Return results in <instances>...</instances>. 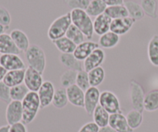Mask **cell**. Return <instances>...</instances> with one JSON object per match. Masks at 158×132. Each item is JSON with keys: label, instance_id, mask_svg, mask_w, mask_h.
Here are the masks:
<instances>
[{"label": "cell", "instance_id": "obj_1", "mask_svg": "<svg viewBox=\"0 0 158 132\" xmlns=\"http://www.w3.org/2000/svg\"><path fill=\"white\" fill-rule=\"evenodd\" d=\"M23 104V122L27 125L32 123L36 117L40 108V100L37 92L29 91L22 101Z\"/></svg>", "mask_w": 158, "mask_h": 132}, {"label": "cell", "instance_id": "obj_2", "mask_svg": "<svg viewBox=\"0 0 158 132\" xmlns=\"http://www.w3.org/2000/svg\"><path fill=\"white\" fill-rule=\"evenodd\" d=\"M72 23L77 26L86 36L87 40L92 39L94 36V21L86 10L73 9L70 12Z\"/></svg>", "mask_w": 158, "mask_h": 132}, {"label": "cell", "instance_id": "obj_3", "mask_svg": "<svg viewBox=\"0 0 158 132\" xmlns=\"http://www.w3.org/2000/svg\"><path fill=\"white\" fill-rule=\"evenodd\" d=\"M72 24L70 12L60 15L49 26L47 32L48 37L52 42L65 36L69 26Z\"/></svg>", "mask_w": 158, "mask_h": 132}, {"label": "cell", "instance_id": "obj_4", "mask_svg": "<svg viewBox=\"0 0 158 132\" xmlns=\"http://www.w3.org/2000/svg\"><path fill=\"white\" fill-rule=\"evenodd\" d=\"M25 54L29 66L43 74L46 66V57L44 50L38 45L32 44Z\"/></svg>", "mask_w": 158, "mask_h": 132}, {"label": "cell", "instance_id": "obj_5", "mask_svg": "<svg viewBox=\"0 0 158 132\" xmlns=\"http://www.w3.org/2000/svg\"><path fill=\"white\" fill-rule=\"evenodd\" d=\"M99 104L104 108L110 114L122 113L118 97L112 91H104L101 92Z\"/></svg>", "mask_w": 158, "mask_h": 132}, {"label": "cell", "instance_id": "obj_6", "mask_svg": "<svg viewBox=\"0 0 158 132\" xmlns=\"http://www.w3.org/2000/svg\"><path fill=\"white\" fill-rule=\"evenodd\" d=\"M130 95H131V104L133 109L137 110L143 113L144 111V97L145 93L141 85L135 80H132L130 82Z\"/></svg>", "mask_w": 158, "mask_h": 132}, {"label": "cell", "instance_id": "obj_7", "mask_svg": "<svg viewBox=\"0 0 158 132\" xmlns=\"http://www.w3.org/2000/svg\"><path fill=\"white\" fill-rule=\"evenodd\" d=\"M43 74L33 68L28 66L26 69L24 78V84L27 87L29 91L38 92L43 83Z\"/></svg>", "mask_w": 158, "mask_h": 132}, {"label": "cell", "instance_id": "obj_8", "mask_svg": "<svg viewBox=\"0 0 158 132\" xmlns=\"http://www.w3.org/2000/svg\"><path fill=\"white\" fill-rule=\"evenodd\" d=\"M23 104L22 101L11 100L6 110V119L9 125L22 122L23 120Z\"/></svg>", "mask_w": 158, "mask_h": 132}, {"label": "cell", "instance_id": "obj_9", "mask_svg": "<svg viewBox=\"0 0 158 132\" xmlns=\"http://www.w3.org/2000/svg\"><path fill=\"white\" fill-rule=\"evenodd\" d=\"M101 92L96 87H90L85 91L84 110L88 115H93L94 110L100 103V97Z\"/></svg>", "mask_w": 158, "mask_h": 132}, {"label": "cell", "instance_id": "obj_10", "mask_svg": "<svg viewBox=\"0 0 158 132\" xmlns=\"http://www.w3.org/2000/svg\"><path fill=\"white\" fill-rule=\"evenodd\" d=\"M55 91V87L52 82L49 81V80H46V81L43 82L41 87L37 92L40 100L41 109L47 108L52 104Z\"/></svg>", "mask_w": 158, "mask_h": 132}, {"label": "cell", "instance_id": "obj_11", "mask_svg": "<svg viewBox=\"0 0 158 132\" xmlns=\"http://www.w3.org/2000/svg\"><path fill=\"white\" fill-rule=\"evenodd\" d=\"M0 65L7 71L25 70L26 64L18 54H2L0 56Z\"/></svg>", "mask_w": 158, "mask_h": 132}, {"label": "cell", "instance_id": "obj_12", "mask_svg": "<svg viewBox=\"0 0 158 132\" xmlns=\"http://www.w3.org/2000/svg\"><path fill=\"white\" fill-rule=\"evenodd\" d=\"M106 58V53L101 47L94 49L92 53L83 61L84 70L89 72L91 70L101 66Z\"/></svg>", "mask_w": 158, "mask_h": 132}, {"label": "cell", "instance_id": "obj_13", "mask_svg": "<svg viewBox=\"0 0 158 132\" xmlns=\"http://www.w3.org/2000/svg\"><path fill=\"white\" fill-rule=\"evenodd\" d=\"M135 23V20L130 16L113 19L110 25V31L119 36L125 35L131 30Z\"/></svg>", "mask_w": 158, "mask_h": 132}, {"label": "cell", "instance_id": "obj_14", "mask_svg": "<svg viewBox=\"0 0 158 132\" xmlns=\"http://www.w3.org/2000/svg\"><path fill=\"white\" fill-rule=\"evenodd\" d=\"M66 93L69 103L77 108H84L85 91L80 87L77 84L72 85L66 88Z\"/></svg>", "mask_w": 158, "mask_h": 132}, {"label": "cell", "instance_id": "obj_15", "mask_svg": "<svg viewBox=\"0 0 158 132\" xmlns=\"http://www.w3.org/2000/svg\"><path fill=\"white\" fill-rule=\"evenodd\" d=\"M98 47H100L98 43L90 41V40L84 41L80 44L77 45L75 51L73 52V55L79 60L83 62L92 53L94 49Z\"/></svg>", "mask_w": 158, "mask_h": 132}, {"label": "cell", "instance_id": "obj_16", "mask_svg": "<svg viewBox=\"0 0 158 132\" xmlns=\"http://www.w3.org/2000/svg\"><path fill=\"white\" fill-rule=\"evenodd\" d=\"M109 125L117 132H133L134 130L129 126L126 116L123 113L110 114Z\"/></svg>", "mask_w": 158, "mask_h": 132}, {"label": "cell", "instance_id": "obj_17", "mask_svg": "<svg viewBox=\"0 0 158 132\" xmlns=\"http://www.w3.org/2000/svg\"><path fill=\"white\" fill-rule=\"evenodd\" d=\"M21 51L15 46L10 34L4 32L0 35V54H19Z\"/></svg>", "mask_w": 158, "mask_h": 132}, {"label": "cell", "instance_id": "obj_18", "mask_svg": "<svg viewBox=\"0 0 158 132\" xmlns=\"http://www.w3.org/2000/svg\"><path fill=\"white\" fill-rule=\"evenodd\" d=\"M112 20V19L110 18L105 13L96 17L94 20V33L100 36L110 31V25Z\"/></svg>", "mask_w": 158, "mask_h": 132}, {"label": "cell", "instance_id": "obj_19", "mask_svg": "<svg viewBox=\"0 0 158 132\" xmlns=\"http://www.w3.org/2000/svg\"><path fill=\"white\" fill-rule=\"evenodd\" d=\"M10 36L15 43V46L21 51V53H26L30 46V43L28 36L26 32L19 29H15L11 31Z\"/></svg>", "mask_w": 158, "mask_h": 132}, {"label": "cell", "instance_id": "obj_20", "mask_svg": "<svg viewBox=\"0 0 158 132\" xmlns=\"http://www.w3.org/2000/svg\"><path fill=\"white\" fill-rule=\"evenodd\" d=\"M60 61L68 70L80 72L83 70V62L80 61L75 57L73 53H62L60 56Z\"/></svg>", "mask_w": 158, "mask_h": 132}, {"label": "cell", "instance_id": "obj_21", "mask_svg": "<svg viewBox=\"0 0 158 132\" xmlns=\"http://www.w3.org/2000/svg\"><path fill=\"white\" fill-rule=\"evenodd\" d=\"M25 72L26 69L7 71L3 79V82L10 88L22 84L24 83Z\"/></svg>", "mask_w": 158, "mask_h": 132}, {"label": "cell", "instance_id": "obj_22", "mask_svg": "<svg viewBox=\"0 0 158 132\" xmlns=\"http://www.w3.org/2000/svg\"><path fill=\"white\" fill-rule=\"evenodd\" d=\"M120 40V36L114 33L112 31H109L106 33L100 36L98 44L102 49H112L118 45Z\"/></svg>", "mask_w": 158, "mask_h": 132}, {"label": "cell", "instance_id": "obj_23", "mask_svg": "<svg viewBox=\"0 0 158 132\" xmlns=\"http://www.w3.org/2000/svg\"><path fill=\"white\" fill-rule=\"evenodd\" d=\"M110 116V114L100 104L96 108L93 113L94 122L98 125L99 128H103L109 125Z\"/></svg>", "mask_w": 158, "mask_h": 132}, {"label": "cell", "instance_id": "obj_24", "mask_svg": "<svg viewBox=\"0 0 158 132\" xmlns=\"http://www.w3.org/2000/svg\"><path fill=\"white\" fill-rule=\"evenodd\" d=\"M124 6L127 9L129 16L134 19L135 21L142 19L144 17V12L139 3L132 1V0H127V1L124 2Z\"/></svg>", "mask_w": 158, "mask_h": 132}, {"label": "cell", "instance_id": "obj_25", "mask_svg": "<svg viewBox=\"0 0 158 132\" xmlns=\"http://www.w3.org/2000/svg\"><path fill=\"white\" fill-rule=\"evenodd\" d=\"M143 107L145 111L148 112H154L158 110V88L151 90L145 94Z\"/></svg>", "mask_w": 158, "mask_h": 132}, {"label": "cell", "instance_id": "obj_26", "mask_svg": "<svg viewBox=\"0 0 158 132\" xmlns=\"http://www.w3.org/2000/svg\"><path fill=\"white\" fill-rule=\"evenodd\" d=\"M52 43L57 48V49L62 53H73L77 47V45L72 40L67 38L66 36L56 40H54Z\"/></svg>", "mask_w": 158, "mask_h": 132}, {"label": "cell", "instance_id": "obj_27", "mask_svg": "<svg viewBox=\"0 0 158 132\" xmlns=\"http://www.w3.org/2000/svg\"><path fill=\"white\" fill-rule=\"evenodd\" d=\"M148 59L152 65L158 66V35L151 37L148 46Z\"/></svg>", "mask_w": 158, "mask_h": 132}, {"label": "cell", "instance_id": "obj_28", "mask_svg": "<svg viewBox=\"0 0 158 132\" xmlns=\"http://www.w3.org/2000/svg\"><path fill=\"white\" fill-rule=\"evenodd\" d=\"M69 103L66 89L64 87H60L56 90L52 104L58 109H63Z\"/></svg>", "mask_w": 158, "mask_h": 132}, {"label": "cell", "instance_id": "obj_29", "mask_svg": "<svg viewBox=\"0 0 158 132\" xmlns=\"http://www.w3.org/2000/svg\"><path fill=\"white\" fill-rule=\"evenodd\" d=\"M106 5L102 0H90L86 12L90 17H97L103 14L106 9Z\"/></svg>", "mask_w": 158, "mask_h": 132}, {"label": "cell", "instance_id": "obj_30", "mask_svg": "<svg viewBox=\"0 0 158 132\" xmlns=\"http://www.w3.org/2000/svg\"><path fill=\"white\" fill-rule=\"evenodd\" d=\"M104 13L112 19H117L129 16L127 9L124 4L118 5V6H107Z\"/></svg>", "mask_w": 158, "mask_h": 132}, {"label": "cell", "instance_id": "obj_31", "mask_svg": "<svg viewBox=\"0 0 158 132\" xmlns=\"http://www.w3.org/2000/svg\"><path fill=\"white\" fill-rule=\"evenodd\" d=\"M89 83L91 87H97L103 82L105 79V70L101 66L91 70L88 72Z\"/></svg>", "mask_w": 158, "mask_h": 132}, {"label": "cell", "instance_id": "obj_32", "mask_svg": "<svg viewBox=\"0 0 158 132\" xmlns=\"http://www.w3.org/2000/svg\"><path fill=\"white\" fill-rule=\"evenodd\" d=\"M126 118L129 126L133 130H135L138 128L143 123V113L133 109L127 113V114L126 115Z\"/></svg>", "mask_w": 158, "mask_h": 132}, {"label": "cell", "instance_id": "obj_33", "mask_svg": "<svg viewBox=\"0 0 158 132\" xmlns=\"http://www.w3.org/2000/svg\"><path fill=\"white\" fill-rule=\"evenodd\" d=\"M144 14L151 19L157 18V0H141L140 3Z\"/></svg>", "mask_w": 158, "mask_h": 132}, {"label": "cell", "instance_id": "obj_34", "mask_svg": "<svg viewBox=\"0 0 158 132\" xmlns=\"http://www.w3.org/2000/svg\"><path fill=\"white\" fill-rule=\"evenodd\" d=\"M66 36L69 38L70 40H72L77 46L82 43L83 42H84L85 39H86L84 34L77 26H74L73 24H72L69 26V29L66 32Z\"/></svg>", "mask_w": 158, "mask_h": 132}, {"label": "cell", "instance_id": "obj_35", "mask_svg": "<svg viewBox=\"0 0 158 132\" xmlns=\"http://www.w3.org/2000/svg\"><path fill=\"white\" fill-rule=\"evenodd\" d=\"M77 71L72 70H67L65 72L63 73L60 76V83L62 87L68 88L72 85L76 84V80H77Z\"/></svg>", "mask_w": 158, "mask_h": 132}, {"label": "cell", "instance_id": "obj_36", "mask_svg": "<svg viewBox=\"0 0 158 132\" xmlns=\"http://www.w3.org/2000/svg\"><path fill=\"white\" fill-rule=\"evenodd\" d=\"M29 92V90L27 87L24 84V83L18 86L11 87L10 89V96L12 100H17V101H23L28 93Z\"/></svg>", "mask_w": 158, "mask_h": 132}, {"label": "cell", "instance_id": "obj_37", "mask_svg": "<svg viewBox=\"0 0 158 132\" xmlns=\"http://www.w3.org/2000/svg\"><path fill=\"white\" fill-rule=\"evenodd\" d=\"M76 84L78 87H80L84 91H86V90L89 89L91 86L90 83H89L88 72H86L84 70L80 71V72H77Z\"/></svg>", "mask_w": 158, "mask_h": 132}, {"label": "cell", "instance_id": "obj_38", "mask_svg": "<svg viewBox=\"0 0 158 132\" xmlns=\"http://www.w3.org/2000/svg\"><path fill=\"white\" fill-rule=\"evenodd\" d=\"M12 22L10 12L6 7L0 5V25L9 29Z\"/></svg>", "mask_w": 158, "mask_h": 132}, {"label": "cell", "instance_id": "obj_39", "mask_svg": "<svg viewBox=\"0 0 158 132\" xmlns=\"http://www.w3.org/2000/svg\"><path fill=\"white\" fill-rule=\"evenodd\" d=\"M90 0H66V5L73 9L86 10L89 6Z\"/></svg>", "mask_w": 158, "mask_h": 132}, {"label": "cell", "instance_id": "obj_40", "mask_svg": "<svg viewBox=\"0 0 158 132\" xmlns=\"http://www.w3.org/2000/svg\"><path fill=\"white\" fill-rule=\"evenodd\" d=\"M10 89L9 87H8L3 81L0 82V100L6 104H9L11 102L10 96Z\"/></svg>", "mask_w": 158, "mask_h": 132}, {"label": "cell", "instance_id": "obj_41", "mask_svg": "<svg viewBox=\"0 0 158 132\" xmlns=\"http://www.w3.org/2000/svg\"><path fill=\"white\" fill-rule=\"evenodd\" d=\"M99 130H100V128L98 125L94 121H90L83 125L78 132H99Z\"/></svg>", "mask_w": 158, "mask_h": 132}, {"label": "cell", "instance_id": "obj_42", "mask_svg": "<svg viewBox=\"0 0 158 132\" xmlns=\"http://www.w3.org/2000/svg\"><path fill=\"white\" fill-rule=\"evenodd\" d=\"M9 132H28V130L26 125H24L23 122H19L10 125Z\"/></svg>", "mask_w": 158, "mask_h": 132}, {"label": "cell", "instance_id": "obj_43", "mask_svg": "<svg viewBox=\"0 0 158 132\" xmlns=\"http://www.w3.org/2000/svg\"><path fill=\"white\" fill-rule=\"evenodd\" d=\"M106 6H118V5L124 4V0H102Z\"/></svg>", "mask_w": 158, "mask_h": 132}, {"label": "cell", "instance_id": "obj_44", "mask_svg": "<svg viewBox=\"0 0 158 132\" xmlns=\"http://www.w3.org/2000/svg\"><path fill=\"white\" fill-rule=\"evenodd\" d=\"M99 132H117L114 128H111L110 125H107L106 127H103V128H100Z\"/></svg>", "mask_w": 158, "mask_h": 132}, {"label": "cell", "instance_id": "obj_45", "mask_svg": "<svg viewBox=\"0 0 158 132\" xmlns=\"http://www.w3.org/2000/svg\"><path fill=\"white\" fill-rule=\"evenodd\" d=\"M6 73H7V70L0 65V82L3 81V79H4Z\"/></svg>", "mask_w": 158, "mask_h": 132}, {"label": "cell", "instance_id": "obj_46", "mask_svg": "<svg viewBox=\"0 0 158 132\" xmlns=\"http://www.w3.org/2000/svg\"><path fill=\"white\" fill-rule=\"evenodd\" d=\"M9 128H10V125H2V126L0 127V132H9Z\"/></svg>", "mask_w": 158, "mask_h": 132}, {"label": "cell", "instance_id": "obj_47", "mask_svg": "<svg viewBox=\"0 0 158 132\" xmlns=\"http://www.w3.org/2000/svg\"><path fill=\"white\" fill-rule=\"evenodd\" d=\"M7 28L5 27V26H2V25H0V35H2V33H4L5 32H6V30H7Z\"/></svg>", "mask_w": 158, "mask_h": 132}, {"label": "cell", "instance_id": "obj_48", "mask_svg": "<svg viewBox=\"0 0 158 132\" xmlns=\"http://www.w3.org/2000/svg\"><path fill=\"white\" fill-rule=\"evenodd\" d=\"M0 56H1V55H0Z\"/></svg>", "mask_w": 158, "mask_h": 132}]
</instances>
